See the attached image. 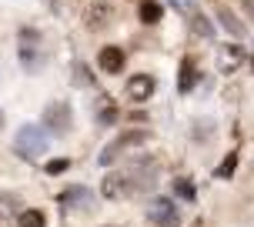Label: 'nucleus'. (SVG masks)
Listing matches in <instances>:
<instances>
[{
  "instance_id": "obj_1",
  "label": "nucleus",
  "mask_w": 254,
  "mask_h": 227,
  "mask_svg": "<svg viewBox=\"0 0 254 227\" xmlns=\"http://www.w3.org/2000/svg\"><path fill=\"white\" fill-rule=\"evenodd\" d=\"M47 127H40V124H24V127H17V137H13V151L20 154L24 161H37L40 154L47 151Z\"/></svg>"
},
{
  "instance_id": "obj_2",
  "label": "nucleus",
  "mask_w": 254,
  "mask_h": 227,
  "mask_svg": "<svg viewBox=\"0 0 254 227\" xmlns=\"http://www.w3.org/2000/svg\"><path fill=\"white\" fill-rule=\"evenodd\" d=\"M147 221L154 227H181L178 204L171 201V197H154L151 207H147Z\"/></svg>"
},
{
  "instance_id": "obj_3",
  "label": "nucleus",
  "mask_w": 254,
  "mask_h": 227,
  "mask_svg": "<svg viewBox=\"0 0 254 227\" xmlns=\"http://www.w3.org/2000/svg\"><path fill=\"white\" fill-rule=\"evenodd\" d=\"M134 190V177H130V170H111V174L104 177L101 184V194L107 197V201H121V197H127Z\"/></svg>"
},
{
  "instance_id": "obj_4",
  "label": "nucleus",
  "mask_w": 254,
  "mask_h": 227,
  "mask_svg": "<svg viewBox=\"0 0 254 227\" xmlns=\"http://www.w3.org/2000/svg\"><path fill=\"white\" fill-rule=\"evenodd\" d=\"M44 127L54 130V134H67L70 130V107L64 101H54L44 107Z\"/></svg>"
},
{
  "instance_id": "obj_5",
  "label": "nucleus",
  "mask_w": 254,
  "mask_h": 227,
  "mask_svg": "<svg viewBox=\"0 0 254 227\" xmlns=\"http://www.w3.org/2000/svg\"><path fill=\"white\" fill-rule=\"evenodd\" d=\"M97 67H101L104 74H121V70H124V51L114 47V44L101 47V54H97Z\"/></svg>"
},
{
  "instance_id": "obj_6",
  "label": "nucleus",
  "mask_w": 254,
  "mask_h": 227,
  "mask_svg": "<svg viewBox=\"0 0 254 227\" xmlns=\"http://www.w3.org/2000/svg\"><path fill=\"white\" fill-rule=\"evenodd\" d=\"M151 94H154V77L151 74H134L127 80V97H130V101L140 104V101H147Z\"/></svg>"
},
{
  "instance_id": "obj_7",
  "label": "nucleus",
  "mask_w": 254,
  "mask_h": 227,
  "mask_svg": "<svg viewBox=\"0 0 254 227\" xmlns=\"http://www.w3.org/2000/svg\"><path fill=\"white\" fill-rule=\"evenodd\" d=\"M194 84H197V63H194V57H184L181 60V74H178V90L181 94H190Z\"/></svg>"
},
{
  "instance_id": "obj_8",
  "label": "nucleus",
  "mask_w": 254,
  "mask_h": 227,
  "mask_svg": "<svg viewBox=\"0 0 254 227\" xmlns=\"http://www.w3.org/2000/svg\"><path fill=\"white\" fill-rule=\"evenodd\" d=\"M84 20H87V27H104L107 20H111V3H104V0L90 3L87 13H84Z\"/></svg>"
},
{
  "instance_id": "obj_9",
  "label": "nucleus",
  "mask_w": 254,
  "mask_h": 227,
  "mask_svg": "<svg viewBox=\"0 0 254 227\" xmlns=\"http://www.w3.org/2000/svg\"><path fill=\"white\" fill-rule=\"evenodd\" d=\"M217 20H221V27L228 30L231 37H244V24H241V17H238V13H231L228 7H217Z\"/></svg>"
},
{
  "instance_id": "obj_10",
  "label": "nucleus",
  "mask_w": 254,
  "mask_h": 227,
  "mask_svg": "<svg viewBox=\"0 0 254 227\" xmlns=\"http://www.w3.org/2000/svg\"><path fill=\"white\" fill-rule=\"evenodd\" d=\"M61 204H70V207H87L90 204V190L87 187H70L61 194Z\"/></svg>"
},
{
  "instance_id": "obj_11",
  "label": "nucleus",
  "mask_w": 254,
  "mask_h": 227,
  "mask_svg": "<svg viewBox=\"0 0 254 227\" xmlns=\"http://www.w3.org/2000/svg\"><path fill=\"white\" fill-rule=\"evenodd\" d=\"M140 20H144V24H157V20H161V17H164V7H161V3H157V0H140Z\"/></svg>"
},
{
  "instance_id": "obj_12",
  "label": "nucleus",
  "mask_w": 254,
  "mask_h": 227,
  "mask_svg": "<svg viewBox=\"0 0 254 227\" xmlns=\"http://www.w3.org/2000/svg\"><path fill=\"white\" fill-rule=\"evenodd\" d=\"M217 54H221V70H234V67L244 60V51H241V47H221Z\"/></svg>"
},
{
  "instance_id": "obj_13",
  "label": "nucleus",
  "mask_w": 254,
  "mask_h": 227,
  "mask_svg": "<svg viewBox=\"0 0 254 227\" xmlns=\"http://www.w3.org/2000/svg\"><path fill=\"white\" fill-rule=\"evenodd\" d=\"M124 147H127L124 140H114V144H107V147L101 151V157H97V164H101V167H111V164L117 161V157L124 154Z\"/></svg>"
},
{
  "instance_id": "obj_14",
  "label": "nucleus",
  "mask_w": 254,
  "mask_h": 227,
  "mask_svg": "<svg viewBox=\"0 0 254 227\" xmlns=\"http://www.w3.org/2000/svg\"><path fill=\"white\" fill-rule=\"evenodd\" d=\"M190 30H194V34H197V37H214V24H211V20H207V17H204V13H190Z\"/></svg>"
},
{
  "instance_id": "obj_15",
  "label": "nucleus",
  "mask_w": 254,
  "mask_h": 227,
  "mask_svg": "<svg viewBox=\"0 0 254 227\" xmlns=\"http://www.w3.org/2000/svg\"><path fill=\"white\" fill-rule=\"evenodd\" d=\"M174 194H178L181 201H194L197 197V187H194L190 177H174Z\"/></svg>"
},
{
  "instance_id": "obj_16",
  "label": "nucleus",
  "mask_w": 254,
  "mask_h": 227,
  "mask_svg": "<svg viewBox=\"0 0 254 227\" xmlns=\"http://www.w3.org/2000/svg\"><path fill=\"white\" fill-rule=\"evenodd\" d=\"M44 224H47L44 211H34V207H27L24 214L17 217V227H44Z\"/></svg>"
},
{
  "instance_id": "obj_17",
  "label": "nucleus",
  "mask_w": 254,
  "mask_h": 227,
  "mask_svg": "<svg viewBox=\"0 0 254 227\" xmlns=\"http://www.w3.org/2000/svg\"><path fill=\"white\" fill-rule=\"evenodd\" d=\"M234 167H238V154L231 151L228 157L221 161V167H217V177H231V174H234Z\"/></svg>"
},
{
  "instance_id": "obj_18",
  "label": "nucleus",
  "mask_w": 254,
  "mask_h": 227,
  "mask_svg": "<svg viewBox=\"0 0 254 227\" xmlns=\"http://www.w3.org/2000/svg\"><path fill=\"white\" fill-rule=\"evenodd\" d=\"M127 147H134V144H144L147 140V130H124V137H121Z\"/></svg>"
},
{
  "instance_id": "obj_19",
  "label": "nucleus",
  "mask_w": 254,
  "mask_h": 227,
  "mask_svg": "<svg viewBox=\"0 0 254 227\" xmlns=\"http://www.w3.org/2000/svg\"><path fill=\"white\" fill-rule=\"evenodd\" d=\"M67 167H70V161H67V157H54L51 164H47V174H64Z\"/></svg>"
},
{
  "instance_id": "obj_20",
  "label": "nucleus",
  "mask_w": 254,
  "mask_h": 227,
  "mask_svg": "<svg viewBox=\"0 0 254 227\" xmlns=\"http://www.w3.org/2000/svg\"><path fill=\"white\" fill-rule=\"evenodd\" d=\"M114 120H117V111H114V107H104L101 117H97V124H114Z\"/></svg>"
},
{
  "instance_id": "obj_21",
  "label": "nucleus",
  "mask_w": 254,
  "mask_h": 227,
  "mask_svg": "<svg viewBox=\"0 0 254 227\" xmlns=\"http://www.w3.org/2000/svg\"><path fill=\"white\" fill-rule=\"evenodd\" d=\"M167 3H171L174 10H190V7H194V0H167Z\"/></svg>"
},
{
  "instance_id": "obj_22",
  "label": "nucleus",
  "mask_w": 254,
  "mask_h": 227,
  "mask_svg": "<svg viewBox=\"0 0 254 227\" xmlns=\"http://www.w3.org/2000/svg\"><path fill=\"white\" fill-rule=\"evenodd\" d=\"M244 13H248V17L254 20V0H244Z\"/></svg>"
}]
</instances>
